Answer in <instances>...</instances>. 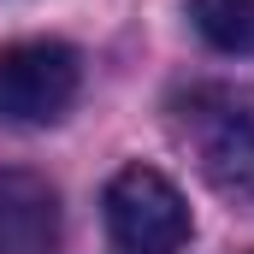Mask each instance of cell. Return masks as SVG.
I'll return each instance as SVG.
<instances>
[{"instance_id": "3957f363", "label": "cell", "mask_w": 254, "mask_h": 254, "mask_svg": "<svg viewBox=\"0 0 254 254\" xmlns=\"http://www.w3.org/2000/svg\"><path fill=\"white\" fill-rule=\"evenodd\" d=\"M83 89V60L65 42L0 48V119L6 125H60Z\"/></svg>"}, {"instance_id": "7a4b0ae2", "label": "cell", "mask_w": 254, "mask_h": 254, "mask_svg": "<svg viewBox=\"0 0 254 254\" xmlns=\"http://www.w3.org/2000/svg\"><path fill=\"white\" fill-rule=\"evenodd\" d=\"M101 207H107V237L119 254H184L195 237L184 190L154 166H125L107 184Z\"/></svg>"}, {"instance_id": "277c9868", "label": "cell", "mask_w": 254, "mask_h": 254, "mask_svg": "<svg viewBox=\"0 0 254 254\" xmlns=\"http://www.w3.org/2000/svg\"><path fill=\"white\" fill-rule=\"evenodd\" d=\"M0 254H60V195L42 172L0 166Z\"/></svg>"}, {"instance_id": "6da1fadb", "label": "cell", "mask_w": 254, "mask_h": 254, "mask_svg": "<svg viewBox=\"0 0 254 254\" xmlns=\"http://www.w3.org/2000/svg\"><path fill=\"white\" fill-rule=\"evenodd\" d=\"M172 130L195 172L254 213V83H195L172 101Z\"/></svg>"}, {"instance_id": "5b68a950", "label": "cell", "mask_w": 254, "mask_h": 254, "mask_svg": "<svg viewBox=\"0 0 254 254\" xmlns=\"http://www.w3.org/2000/svg\"><path fill=\"white\" fill-rule=\"evenodd\" d=\"M190 24L219 54L254 60V0H190Z\"/></svg>"}]
</instances>
